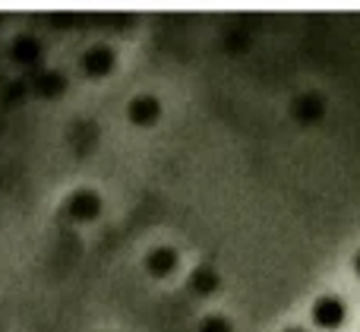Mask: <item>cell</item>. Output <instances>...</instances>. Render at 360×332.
<instances>
[{"instance_id":"3957f363","label":"cell","mask_w":360,"mask_h":332,"mask_svg":"<svg viewBox=\"0 0 360 332\" xmlns=\"http://www.w3.org/2000/svg\"><path fill=\"white\" fill-rule=\"evenodd\" d=\"M41 54H44V44H41V38L32 35V32H19L10 42V60L19 63V67H35V63H41Z\"/></svg>"},{"instance_id":"277c9868","label":"cell","mask_w":360,"mask_h":332,"mask_svg":"<svg viewBox=\"0 0 360 332\" xmlns=\"http://www.w3.org/2000/svg\"><path fill=\"white\" fill-rule=\"evenodd\" d=\"M82 73L92 76V79H105L108 73L114 70V63H117V54H114V48H108V44H92V48L82 54Z\"/></svg>"},{"instance_id":"52a82bcc","label":"cell","mask_w":360,"mask_h":332,"mask_svg":"<svg viewBox=\"0 0 360 332\" xmlns=\"http://www.w3.org/2000/svg\"><path fill=\"white\" fill-rule=\"evenodd\" d=\"M32 89H35L38 98H57L67 89V76L60 70H41V73L32 79Z\"/></svg>"},{"instance_id":"7c38bea8","label":"cell","mask_w":360,"mask_h":332,"mask_svg":"<svg viewBox=\"0 0 360 332\" xmlns=\"http://www.w3.org/2000/svg\"><path fill=\"white\" fill-rule=\"evenodd\" d=\"M0 23H4V16H0Z\"/></svg>"},{"instance_id":"30bf717a","label":"cell","mask_w":360,"mask_h":332,"mask_svg":"<svg viewBox=\"0 0 360 332\" xmlns=\"http://www.w3.org/2000/svg\"><path fill=\"white\" fill-rule=\"evenodd\" d=\"M354 269H357V276H360V250H357V257H354Z\"/></svg>"},{"instance_id":"8fae6325","label":"cell","mask_w":360,"mask_h":332,"mask_svg":"<svg viewBox=\"0 0 360 332\" xmlns=\"http://www.w3.org/2000/svg\"><path fill=\"white\" fill-rule=\"evenodd\" d=\"M285 332H307V329H300V326H288Z\"/></svg>"},{"instance_id":"9c48e42d","label":"cell","mask_w":360,"mask_h":332,"mask_svg":"<svg viewBox=\"0 0 360 332\" xmlns=\"http://www.w3.org/2000/svg\"><path fill=\"white\" fill-rule=\"evenodd\" d=\"M199 332H234V329H231V323L224 317H205L199 323Z\"/></svg>"},{"instance_id":"7a4b0ae2","label":"cell","mask_w":360,"mask_h":332,"mask_svg":"<svg viewBox=\"0 0 360 332\" xmlns=\"http://www.w3.org/2000/svg\"><path fill=\"white\" fill-rule=\"evenodd\" d=\"M310 317L319 329H338L345 323V317H348V310H345V301L338 295H323L313 301Z\"/></svg>"},{"instance_id":"8992f818","label":"cell","mask_w":360,"mask_h":332,"mask_svg":"<svg viewBox=\"0 0 360 332\" xmlns=\"http://www.w3.org/2000/svg\"><path fill=\"white\" fill-rule=\"evenodd\" d=\"M180 257L174 247H152L149 253H146V272L155 279H168L171 272L177 269Z\"/></svg>"},{"instance_id":"6da1fadb","label":"cell","mask_w":360,"mask_h":332,"mask_svg":"<svg viewBox=\"0 0 360 332\" xmlns=\"http://www.w3.org/2000/svg\"><path fill=\"white\" fill-rule=\"evenodd\" d=\"M105 209V200H101L95 190H73V193L63 200V215L70 222H95Z\"/></svg>"},{"instance_id":"5b68a950","label":"cell","mask_w":360,"mask_h":332,"mask_svg":"<svg viewBox=\"0 0 360 332\" xmlns=\"http://www.w3.org/2000/svg\"><path fill=\"white\" fill-rule=\"evenodd\" d=\"M127 117L136 127H152L162 117V101H158L155 95H136V98H130V105H127Z\"/></svg>"},{"instance_id":"ba28073f","label":"cell","mask_w":360,"mask_h":332,"mask_svg":"<svg viewBox=\"0 0 360 332\" xmlns=\"http://www.w3.org/2000/svg\"><path fill=\"white\" fill-rule=\"evenodd\" d=\"M190 288L196 291V295H212V291H218V272L212 269V266H199L190 276Z\"/></svg>"}]
</instances>
